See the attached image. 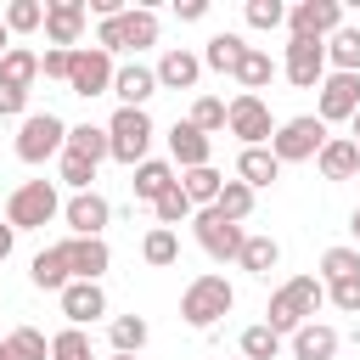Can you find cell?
I'll return each instance as SVG.
<instances>
[{"instance_id":"cell-1","label":"cell","mask_w":360,"mask_h":360,"mask_svg":"<svg viewBox=\"0 0 360 360\" xmlns=\"http://www.w3.org/2000/svg\"><path fill=\"white\" fill-rule=\"evenodd\" d=\"M321 304H326V281H315V276H292L287 287H276V298H270V309H264V326H270L276 338H292Z\"/></svg>"},{"instance_id":"cell-2","label":"cell","mask_w":360,"mask_h":360,"mask_svg":"<svg viewBox=\"0 0 360 360\" xmlns=\"http://www.w3.org/2000/svg\"><path fill=\"white\" fill-rule=\"evenodd\" d=\"M236 304V287L225 281V276H197L186 292H180V315L197 326V332H208V326H219L225 321V309Z\"/></svg>"},{"instance_id":"cell-3","label":"cell","mask_w":360,"mask_h":360,"mask_svg":"<svg viewBox=\"0 0 360 360\" xmlns=\"http://www.w3.org/2000/svg\"><path fill=\"white\" fill-rule=\"evenodd\" d=\"M96 45L112 56V51H141V45H158V11L146 6H124L118 17H107L96 28Z\"/></svg>"},{"instance_id":"cell-4","label":"cell","mask_w":360,"mask_h":360,"mask_svg":"<svg viewBox=\"0 0 360 360\" xmlns=\"http://www.w3.org/2000/svg\"><path fill=\"white\" fill-rule=\"evenodd\" d=\"M146 146H152V118H146V107H118L112 112V124H107V158H118V163H146Z\"/></svg>"},{"instance_id":"cell-5","label":"cell","mask_w":360,"mask_h":360,"mask_svg":"<svg viewBox=\"0 0 360 360\" xmlns=\"http://www.w3.org/2000/svg\"><path fill=\"white\" fill-rule=\"evenodd\" d=\"M62 214V202H56V186L51 180H22L17 191H11V202H6V225L11 231H39V225H51Z\"/></svg>"},{"instance_id":"cell-6","label":"cell","mask_w":360,"mask_h":360,"mask_svg":"<svg viewBox=\"0 0 360 360\" xmlns=\"http://www.w3.org/2000/svg\"><path fill=\"white\" fill-rule=\"evenodd\" d=\"M326 141H332L326 124H321L315 112H298V118H287V124L270 135V158H276V163H304V158H315Z\"/></svg>"},{"instance_id":"cell-7","label":"cell","mask_w":360,"mask_h":360,"mask_svg":"<svg viewBox=\"0 0 360 360\" xmlns=\"http://www.w3.org/2000/svg\"><path fill=\"white\" fill-rule=\"evenodd\" d=\"M68 146V124L56 118V112H28L22 118V129H17V158L22 163H45V158H56Z\"/></svg>"},{"instance_id":"cell-8","label":"cell","mask_w":360,"mask_h":360,"mask_svg":"<svg viewBox=\"0 0 360 360\" xmlns=\"http://www.w3.org/2000/svg\"><path fill=\"white\" fill-rule=\"evenodd\" d=\"M112 56L101 51V45H79L73 51V62H68V90L73 96H101V90H112Z\"/></svg>"},{"instance_id":"cell-9","label":"cell","mask_w":360,"mask_h":360,"mask_svg":"<svg viewBox=\"0 0 360 360\" xmlns=\"http://www.w3.org/2000/svg\"><path fill=\"white\" fill-rule=\"evenodd\" d=\"M287 28H292V39H332L343 28V6L338 0H298L287 11Z\"/></svg>"},{"instance_id":"cell-10","label":"cell","mask_w":360,"mask_h":360,"mask_svg":"<svg viewBox=\"0 0 360 360\" xmlns=\"http://www.w3.org/2000/svg\"><path fill=\"white\" fill-rule=\"evenodd\" d=\"M225 129H231L242 146H264V141L276 135V124H270V107H264L259 96H236V101L225 107Z\"/></svg>"},{"instance_id":"cell-11","label":"cell","mask_w":360,"mask_h":360,"mask_svg":"<svg viewBox=\"0 0 360 360\" xmlns=\"http://www.w3.org/2000/svg\"><path fill=\"white\" fill-rule=\"evenodd\" d=\"M191 231H197L202 253H208V259H219V264H225V259H236V253H242V236H248L242 225L219 219L214 208H197V214H191Z\"/></svg>"},{"instance_id":"cell-12","label":"cell","mask_w":360,"mask_h":360,"mask_svg":"<svg viewBox=\"0 0 360 360\" xmlns=\"http://www.w3.org/2000/svg\"><path fill=\"white\" fill-rule=\"evenodd\" d=\"M287 79L298 84V90H321V79H326V39H287Z\"/></svg>"},{"instance_id":"cell-13","label":"cell","mask_w":360,"mask_h":360,"mask_svg":"<svg viewBox=\"0 0 360 360\" xmlns=\"http://www.w3.org/2000/svg\"><path fill=\"white\" fill-rule=\"evenodd\" d=\"M360 112V73H326L321 79V124H338V118H354Z\"/></svg>"},{"instance_id":"cell-14","label":"cell","mask_w":360,"mask_h":360,"mask_svg":"<svg viewBox=\"0 0 360 360\" xmlns=\"http://www.w3.org/2000/svg\"><path fill=\"white\" fill-rule=\"evenodd\" d=\"M84 34V0H51L45 6V39L51 51H79Z\"/></svg>"},{"instance_id":"cell-15","label":"cell","mask_w":360,"mask_h":360,"mask_svg":"<svg viewBox=\"0 0 360 360\" xmlns=\"http://www.w3.org/2000/svg\"><path fill=\"white\" fill-rule=\"evenodd\" d=\"M62 253H68L73 281H96V276L112 264V253H107V242H101V236H68V242H62Z\"/></svg>"},{"instance_id":"cell-16","label":"cell","mask_w":360,"mask_h":360,"mask_svg":"<svg viewBox=\"0 0 360 360\" xmlns=\"http://www.w3.org/2000/svg\"><path fill=\"white\" fill-rule=\"evenodd\" d=\"M62 219L73 225V236H101V225L112 219V208H107V197H96V191H73L68 208H62Z\"/></svg>"},{"instance_id":"cell-17","label":"cell","mask_w":360,"mask_h":360,"mask_svg":"<svg viewBox=\"0 0 360 360\" xmlns=\"http://www.w3.org/2000/svg\"><path fill=\"white\" fill-rule=\"evenodd\" d=\"M62 315H68L73 326L107 315V292H101V281H68V287H62Z\"/></svg>"},{"instance_id":"cell-18","label":"cell","mask_w":360,"mask_h":360,"mask_svg":"<svg viewBox=\"0 0 360 360\" xmlns=\"http://www.w3.org/2000/svg\"><path fill=\"white\" fill-rule=\"evenodd\" d=\"M152 73H158L163 90H191V84L202 79V56H191L186 45H174V51H163V62H158Z\"/></svg>"},{"instance_id":"cell-19","label":"cell","mask_w":360,"mask_h":360,"mask_svg":"<svg viewBox=\"0 0 360 360\" xmlns=\"http://www.w3.org/2000/svg\"><path fill=\"white\" fill-rule=\"evenodd\" d=\"M112 96H118L124 107H146V96H158V73L141 68V62H129V68L112 73Z\"/></svg>"},{"instance_id":"cell-20","label":"cell","mask_w":360,"mask_h":360,"mask_svg":"<svg viewBox=\"0 0 360 360\" xmlns=\"http://www.w3.org/2000/svg\"><path fill=\"white\" fill-rule=\"evenodd\" d=\"M208 152H214V141H208L202 129H191V124H174V129H169V158H174L180 169H202Z\"/></svg>"},{"instance_id":"cell-21","label":"cell","mask_w":360,"mask_h":360,"mask_svg":"<svg viewBox=\"0 0 360 360\" xmlns=\"http://www.w3.org/2000/svg\"><path fill=\"white\" fill-rule=\"evenodd\" d=\"M28 276H34V287H39V292H62V287L73 281V270H68V253H62V242H56V248H39V253H34V270H28Z\"/></svg>"},{"instance_id":"cell-22","label":"cell","mask_w":360,"mask_h":360,"mask_svg":"<svg viewBox=\"0 0 360 360\" xmlns=\"http://www.w3.org/2000/svg\"><path fill=\"white\" fill-rule=\"evenodd\" d=\"M338 354V332L321 326V321H304L292 332V360H332Z\"/></svg>"},{"instance_id":"cell-23","label":"cell","mask_w":360,"mask_h":360,"mask_svg":"<svg viewBox=\"0 0 360 360\" xmlns=\"http://www.w3.org/2000/svg\"><path fill=\"white\" fill-rule=\"evenodd\" d=\"M236 84H242V96H259L270 79H276V62H270V51H259V45H248L242 51V62H236V73H231Z\"/></svg>"},{"instance_id":"cell-24","label":"cell","mask_w":360,"mask_h":360,"mask_svg":"<svg viewBox=\"0 0 360 360\" xmlns=\"http://www.w3.org/2000/svg\"><path fill=\"white\" fill-rule=\"evenodd\" d=\"M281 174V163L270 158V146H242V158H236V180L248 186V191H259V186H270Z\"/></svg>"},{"instance_id":"cell-25","label":"cell","mask_w":360,"mask_h":360,"mask_svg":"<svg viewBox=\"0 0 360 360\" xmlns=\"http://www.w3.org/2000/svg\"><path fill=\"white\" fill-rule=\"evenodd\" d=\"M129 186H135V197H141V202H158V197H163V191H174L180 180H174V163L146 158V163H135V180H129Z\"/></svg>"},{"instance_id":"cell-26","label":"cell","mask_w":360,"mask_h":360,"mask_svg":"<svg viewBox=\"0 0 360 360\" xmlns=\"http://www.w3.org/2000/svg\"><path fill=\"white\" fill-rule=\"evenodd\" d=\"M315 163H321V174H326V180H349V174L360 169V152H354V141H349V135H338V141H326V146L315 152Z\"/></svg>"},{"instance_id":"cell-27","label":"cell","mask_w":360,"mask_h":360,"mask_svg":"<svg viewBox=\"0 0 360 360\" xmlns=\"http://www.w3.org/2000/svg\"><path fill=\"white\" fill-rule=\"evenodd\" d=\"M219 186H225V174H219L214 163H202V169H186V174H180V191H186V202H191V208H214Z\"/></svg>"},{"instance_id":"cell-28","label":"cell","mask_w":360,"mask_h":360,"mask_svg":"<svg viewBox=\"0 0 360 360\" xmlns=\"http://www.w3.org/2000/svg\"><path fill=\"white\" fill-rule=\"evenodd\" d=\"M236 264H242V270H253V276H270V270L281 264V248H276V236H242V253H236Z\"/></svg>"},{"instance_id":"cell-29","label":"cell","mask_w":360,"mask_h":360,"mask_svg":"<svg viewBox=\"0 0 360 360\" xmlns=\"http://www.w3.org/2000/svg\"><path fill=\"white\" fill-rule=\"evenodd\" d=\"M326 62H332V73H360V28H338L332 39H326Z\"/></svg>"},{"instance_id":"cell-30","label":"cell","mask_w":360,"mask_h":360,"mask_svg":"<svg viewBox=\"0 0 360 360\" xmlns=\"http://www.w3.org/2000/svg\"><path fill=\"white\" fill-rule=\"evenodd\" d=\"M39 79V56L34 51H22V45H11L6 56H0V84H17V90H28Z\"/></svg>"},{"instance_id":"cell-31","label":"cell","mask_w":360,"mask_h":360,"mask_svg":"<svg viewBox=\"0 0 360 360\" xmlns=\"http://www.w3.org/2000/svg\"><path fill=\"white\" fill-rule=\"evenodd\" d=\"M242 34H214L208 39V51H202V68H214V73H236V62H242Z\"/></svg>"},{"instance_id":"cell-32","label":"cell","mask_w":360,"mask_h":360,"mask_svg":"<svg viewBox=\"0 0 360 360\" xmlns=\"http://www.w3.org/2000/svg\"><path fill=\"white\" fill-rule=\"evenodd\" d=\"M214 214H219V219H231V225H242V219L253 214V191H248L242 180H225V186H219V197H214Z\"/></svg>"},{"instance_id":"cell-33","label":"cell","mask_w":360,"mask_h":360,"mask_svg":"<svg viewBox=\"0 0 360 360\" xmlns=\"http://www.w3.org/2000/svg\"><path fill=\"white\" fill-rule=\"evenodd\" d=\"M0 349H6V360H45V354H51L45 332H34V326H17V332H11Z\"/></svg>"},{"instance_id":"cell-34","label":"cell","mask_w":360,"mask_h":360,"mask_svg":"<svg viewBox=\"0 0 360 360\" xmlns=\"http://www.w3.org/2000/svg\"><path fill=\"white\" fill-rule=\"evenodd\" d=\"M0 22H6V34H34V28H45V6L39 0H11Z\"/></svg>"},{"instance_id":"cell-35","label":"cell","mask_w":360,"mask_h":360,"mask_svg":"<svg viewBox=\"0 0 360 360\" xmlns=\"http://www.w3.org/2000/svg\"><path fill=\"white\" fill-rule=\"evenodd\" d=\"M141 259H146V264H158V270H163V264H174V259H180V236H174V231H163V225H158V231H146Z\"/></svg>"},{"instance_id":"cell-36","label":"cell","mask_w":360,"mask_h":360,"mask_svg":"<svg viewBox=\"0 0 360 360\" xmlns=\"http://www.w3.org/2000/svg\"><path fill=\"white\" fill-rule=\"evenodd\" d=\"M68 152H79V158L101 163V158H107V129H96V124H79V129H68Z\"/></svg>"},{"instance_id":"cell-37","label":"cell","mask_w":360,"mask_h":360,"mask_svg":"<svg viewBox=\"0 0 360 360\" xmlns=\"http://www.w3.org/2000/svg\"><path fill=\"white\" fill-rule=\"evenodd\" d=\"M112 349L118 354H141L146 349V321L141 315H118L112 321Z\"/></svg>"},{"instance_id":"cell-38","label":"cell","mask_w":360,"mask_h":360,"mask_svg":"<svg viewBox=\"0 0 360 360\" xmlns=\"http://www.w3.org/2000/svg\"><path fill=\"white\" fill-rule=\"evenodd\" d=\"M152 214H158V225H163V231H174V225H180V219H191L197 208H191V202H186V191L174 186V191H163V197L152 202Z\"/></svg>"},{"instance_id":"cell-39","label":"cell","mask_w":360,"mask_h":360,"mask_svg":"<svg viewBox=\"0 0 360 360\" xmlns=\"http://www.w3.org/2000/svg\"><path fill=\"white\" fill-rule=\"evenodd\" d=\"M276 349H281V338H276L264 321L242 332V360H276Z\"/></svg>"},{"instance_id":"cell-40","label":"cell","mask_w":360,"mask_h":360,"mask_svg":"<svg viewBox=\"0 0 360 360\" xmlns=\"http://www.w3.org/2000/svg\"><path fill=\"white\" fill-rule=\"evenodd\" d=\"M321 276H326V287H332V281H349V276H360V253H354V248H326V259H321Z\"/></svg>"},{"instance_id":"cell-41","label":"cell","mask_w":360,"mask_h":360,"mask_svg":"<svg viewBox=\"0 0 360 360\" xmlns=\"http://www.w3.org/2000/svg\"><path fill=\"white\" fill-rule=\"evenodd\" d=\"M51 360H96V354H90V338L79 326H68V332L51 338Z\"/></svg>"},{"instance_id":"cell-42","label":"cell","mask_w":360,"mask_h":360,"mask_svg":"<svg viewBox=\"0 0 360 360\" xmlns=\"http://www.w3.org/2000/svg\"><path fill=\"white\" fill-rule=\"evenodd\" d=\"M191 129H202V135H214V129H225V101L219 96H202L197 107H191V118H186Z\"/></svg>"},{"instance_id":"cell-43","label":"cell","mask_w":360,"mask_h":360,"mask_svg":"<svg viewBox=\"0 0 360 360\" xmlns=\"http://www.w3.org/2000/svg\"><path fill=\"white\" fill-rule=\"evenodd\" d=\"M90 180H96V163L62 146V186H73V191H90Z\"/></svg>"},{"instance_id":"cell-44","label":"cell","mask_w":360,"mask_h":360,"mask_svg":"<svg viewBox=\"0 0 360 360\" xmlns=\"http://www.w3.org/2000/svg\"><path fill=\"white\" fill-rule=\"evenodd\" d=\"M248 22L253 28H276V22H287V6L281 0H248Z\"/></svg>"},{"instance_id":"cell-45","label":"cell","mask_w":360,"mask_h":360,"mask_svg":"<svg viewBox=\"0 0 360 360\" xmlns=\"http://www.w3.org/2000/svg\"><path fill=\"white\" fill-rule=\"evenodd\" d=\"M326 298H332L343 315H360V276H349V281H332V287H326Z\"/></svg>"},{"instance_id":"cell-46","label":"cell","mask_w":360,"mask_h":360,"mask_svg":"<svg viewBox=\"0 0 360 360\" xmlns=\"http://www.w3.org/2000/svg\"><path fill=\"white\" fill-rule=\"evenodd\" d=\"M68 62H73V51H45L39 56V73L45 79H68Z\"/></svg>"},{"instance_id":"cell-47","label":"cell","mask_w":360,"mask_h":360,"mask_svg":"<svg viewBox=\"0 0 360 360\" xmlns=\"http://www.w3.org/2000/svg\"><path fill=\"white\" fill-rule=\"evenodd\" d=\"M28 107V90H17V84H0V118H17Z\"/></svg>"},{"instance_id":"cell-48","label":"cell","mask_w":360,"mask_h":360,"mask_svg":"<svg viewBox=\"0 0 360 360\" xmlns=\"http://www.w3.org/2000/svg\"><path fill=\"white\" fill-rule=\"evenodd\" d=\"M174 11H180V22H197V17H208V0H174Z\"/></svg>"},{"instance_id":"cell-49","label":"cell","mask_w":360,"mask_h":360,"mask_svg":"<svg viewBox=\"0 0 360 360\" xmlns=\"http://www.w3.org/2000/svg\"><path fill=\"white\" fill-rule=\"evenodd\" d=\"M11 242H17V231H11V225H0V259H11Z\"/></svg>"},{"instance_id":"cell-50","label":"cell","mask_w":360,"mask_h":360,"mask_svg":"<svg viewBox=\"0 0 360 360\" xmlns=\"http://www.w3.org/2000/svg\"><path fill=\"white\" fill-rule=\"evenodd\" d=\"M349 124H354V135H349V141H354V152H360V112H354V118H349Z\"/></svg>"},{"instance_id":"cell-51","label":"cell","mask_w":360,"mask_h":360,"mask_svg":"<svg viewBox=\"0 0 360 360\" xmlns=\"http://www.w3.org/2000/svg\"><path fill=\"white\" fill-rule=\"evenodd\" d=\"M6 51H11V34H6V22H0V56H6Z\"/></svg>"},{"instance_id":"cell-52","label":"cell","mask_w":360,"mask_h":360,"mask_svg":"<svg viewBox=\"0 0 360 360\" xmlns=\"http://www.w3.org/2000/svg\"><path fill=\"white\" fill-rule=\"evenodd\" d=\"M349 231H354V236H360V208H354V214H349Z\"/></svg>"},{"instance_id":"cell-53","label":"cell","mask_w":360,"mask_h":360,"mask_svg":"<svg viewBox=\"0 0 360 360\" xmlns=\"http://www.w3.org/2000/svg\"><path fill=\"white\" fill-rule=\"evenodd\" d=\"M112 360H135V354H112Z\"/></svg>"},{"instance_id":"cell-54","label":"cell","mask_w":360,"mask_h":360,"mask_svg":"<svg viewBox=\"0 0 360 360\" xmlns=\"http://www.w3.org/2000/svg\"><path fill=\"white\" fill-rule=\"evenodd\" d=\"M0 360H6V349H0Z\"/></svg>"}]
</instances>
